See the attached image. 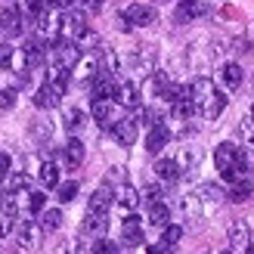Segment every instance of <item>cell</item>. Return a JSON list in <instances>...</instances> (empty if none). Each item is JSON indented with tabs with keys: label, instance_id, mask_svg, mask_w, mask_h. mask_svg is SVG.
I'll return each instance as SVG.
<instances>
[{
	"label": "cell",
	"instance_id": "cell-1",
	"mask_svg": "<svg viewBox=\"0 0 254 254\" xmlns=\"http://www.w3.org/2000/svg\"><path fill=\"white\" fill-rule=\"evenodd\" d=\"M214 164H217V171L226 183L239 180V177H248V158L236 143H220L217 152H214Z\"/></svg>",
	"mask_w": 254,
	"mask_h": 254
},
{
	"label": "cell",
	"instance_id": "cell-2",
	"mask_svg": "<svg viewBox=\"0 0 254 254\" xmlns=\"http://www.w3.org/2000/svg\"><path fill=\"white\" fill-rule=\"evenodd\" d=\"M81 47L74 44V41H68V37H56L53 44H50V59H53V65H62V68H68V71H74V65L81 62Z\"/></svg>",
	"mask_w": 254,
	"mask_h": 254
},
{
	"label": "cell",
	"instance_id": "cell-3",
	"mask_svg": "<svg viewBox=\"0 0 254 254\" xmlns=\"http://www.w3.org/2000/svg\"><path fill=\"white\" fill-rule=\"evenodd\" d=\"M87 31V16L81 9H62L59 16V37H68V41H78Z\"/></svg>",
	"mask_w": 254,
	"mask_h": 254
},
{
	"label": "cell",
	"instance_id": "cell-4",
	"mask_svg": "<svg viewBox=\"0 0 254 254\" xmlns=\"http://www.w3.org/2000/svg\"><path fill=\"white\" fill-rule=\"evenodd\" d=\"M16 239L22 248H41L44 242V226L34 223V220H19L16 223Z\"/></svg>",
	"mask_w": 254,
	"mask_h": 254
},
{
	"label": "cell",
	"instance_id": "cell-5",
	"mask_svg": "<svg viewBox=\"0 0 254 254\" xmlns=\"http://www.w3.org/2000/svg\"><path fill=\"white\" fill-rule=\"evenodd\" d=\"M109 130H112V136H115L121 146H133L136 143V133H139V121L133 115H127V118H118Z\"/></svg>",
	"mask_w": 254,
	"mask_h": 254
},
{
	"label": "cell",
	"instance_id": "cell-6",
	"mask_svg": "<svg viewBox=\"0 0 254 254\" xmlns=\"http://www.w3.org/2000/svg\"><path fill=\"white\" fill-rule=\"evenodd\" d=\"M205 12H208V0H180V3H177L174 19L180 22V25H186V22H195V19H201Z\"/></svg>",
	"mask_w": 254,
	"mask_h": 254
},
{
	"label": "cell",
	"instance_id": "cell-7",
	"mask_svg": "<svg viewBox=\"0 0 254 254\" xmlns=\"http://www.w3.org/2000/svg\"><path fill=\"white\" fill-rule=\"evenodd\" d=\"M230 251L236 254H251V230L245 220H236L230 226Z\"/></svg>",
	"mask_w": 254,
	"mask_h": 254
},
{
	"label": "cell",
	"instance_id": "cell-8",
	"mask_svg": "<svg viewBox=\"0 0 254 254\" xmlns=\"http://www.w3.org/2000/svg\"><path fill=\"white\" fill-rule=\"evenodd\" d=\"M124 16L127 22H130V28H149L152 22H155V6H149V3H130L124 9Z\"/></svg>",
	"mask_w": 254,
	"mask_h": 254
},
{
	"label": "cell",
	"instance_id": "cell-9",
	"mask_svg": "<svg viewBox=\"0 0 254 254\" xmlns=\"http://www.w3.org/2000/svg\"><path fill=\"white\" fill-rule=\"evenodd\" d=\"M16 34H22V12L16 6H3L0 9V41Z\"/></svg>",
	"mask_w": 254,
	"mask_h": 254
},
{
	"label": "cell",
	"instance_id": "cell-10",
	"mask_svg": "<svg viewBox=\"0 0 254 254\" xmlns=\"http://www.w3.org/2000/svg\"><path fill=\"white\" fill-rule=\"evenodd\" d=\"M171 143V127L168 124H152L149 133H146V152H152V155H158V152Z\"/></svg>",
	"mask_w": 254,
	"mask_h": 254
},
{
	"label": "cell",
	"instance_id": "cell-11",
	"mask_svg": "<svg viewBox=\"0 0 254 254\" xmlns=\"http://www.w3.org/2000/svg\"><path fill=\"white\" fill-rule=\"evenodd\" d=\"M90 90H93V99H115V90H118V81H115V74H109V71H99L96 78L90 81Z\"/></svg>",
	"mask_w": 254,
	"mask_h": 254
},
{
	"label": "cell",
	"instance_id": "cell-12",
	"mask_svg": "<svg viewBox=\"0 0 254 254\" xmlns=\"http://www.w3.org/2000/svg\"><path fill=\"white\" fill-rule=\"evenodd\" d=\"M90 115H93V121L99 127H112L118 121V112H115V103H112V99H93Z\"/></svg>",
	"mask_w": 254,
	"mask_h": 254
},
{
	"label": "cell",
	"instance_id": "cell-13",
	"mask_svg": "<svg viewBox=\"0 0 254 254\" xmlns=\"http://www.w3.org/2000/svg\"><path fill=\"white\" fill-rule=\"evenodd\" d=\"M84 155H87V149H84L81 139H68V143L62 146V164H65L68 171H78L84 164Z\"/></svg>",
	"mask_w": 254,
	"mask_h": 254
},
{
	"label": "cell",
	"instance_id": "cell-14",
	"mask_svg": "<svg viewBox=\"0 0 254 254\" xmlns=\"http://www.w3.org/2000/svg\"><path fill=\"white\" fill-rule=\"evenodd\" d=\"M242 81H245V71H242L239 62H226V65L220 68V84L226 87V90H239Z\"/></svg>",
	"mask_w": 254,
	"mask_h": 254
},
{
	"label": "cell",
	"instance_id": "cell-15",
	"mask_svg": "<svg viewBox=\"0 0 254 254\" xmlns=\"http://www.w3.org/2000/svg\"><path fill=\"white\" fill-rule=\"evenodd\" d=\"M115 103H121L124 109H136L139 106V87L133 81H121L115 90Z\"/></svg>",
	"mask_w": 254,
	"mask_h": 254
},
{
	"label": "cell",
	"instance_id": "cell-16",
	"mask_svg": "<svg viewBox=\"0 0 254 254\" xmlns=\"http://www.w3.org/2000/svg\"><path fill=\"white\" fill-rule=\"evenodd\" d=\"M211 93H214V84H211L208 78H195L192 84L186 87V96H189V99H192V103H195V109H198L201 103H205V99H208Z\"/></svg>",
	"mask_w": 254,
	"mask_h": 254
},
{
	"label": "cell",
	"instance_id": "cell-17",
	"mask_svg": "<svg viewBox=\"0 0 254 254\" xmlns=\"http://www.w3.org/2000/svg\"><path fill=\"white\" fill-rule=\"evenodd\" d=\"M84 233H87V236L103 239V236L109 233V220H106V214H103V211H90V214H87V220H84Z\"/></svg>",
	"mask_w": 254,
	"mask_h": 254
},
{
	"label": "cell",
	"instance_id": "cell-18",
	"mask_svg": "<svg viewBox=\"0 0 254 254\" xmlns=\"http://www.w3.org/2000/svg\"><path fill=\"white\" fill-rule=\"evenodd\" d=\"M3 189L6 192H12V195H22V192H28V189L34 186V180L28 174H3Z\"/></svg>",
	"mask_w": 254,
	"mask_h": 254
},
{
	"label": "cell",
	"instance_id": "cell-19",
	"mask_svg": "<svg viewBox=\"0 0 254 254\" xmlns=\"http://www.w3.org/2000/svg\"><path fill=\"white\" fill-rule=\"evenodd\" d=\"M121 239H124V245H143V226H139L133 214L121 223Z\"/></svg>",
	"mask_w": 254,
	"mask_h": 254
},
{
	"label": "cell",
	"instance_id": "cell-20",
	"mask_svg": "<svg viewBox=\"0 0 254 254\" xmlns=\"http://www.w3.org/2000/svg\"><path fill=\"white\" fill-rule=\"evenodd\" d=\"M47 84L62 96V93L68 90V84H71V71L62 68V65H53V68H50V74H47Z\"/></svg>",
	"mask_w": 254,
	"mask_h": 254
},
{
	"label": "cell",
	"instance_id": "cell-21",
	"mask_svg": "<svg viewBox=\"0 0 254 254\" xmlns=\"http://www.w3.org/2000/svg\"><path fill=\"white\" fill-rule=\"evenodd\" d=\"M226 109V96H220L217 90H214L208 99H205V103H201L198 106V112H201V115H205L208 121H214V118H220V112Z\"/></svg>",
	"mask_w": 254,
	"mask_h": 254
},
{
	"label": "cell",
	"instance_id": "cell-22",
	"mask_svg": "<svg viewBox=\"0 0 254 254\" xmlns=\"http://www.w3.org/2000/svg\"><path fill=\"white\" fill-rule=\"evenodd\" d=\"M155 177L161 183H177V180H180V164H177L174 158H161L155 164Z\"/></svg>",
	"mask_w": 254,
	"mask_h": 254
},
{
	"label": "cell",
	"instance_id": "cell-23",
	"mask_svg": "<svg viewBox=\"0 0 254 254\" xmlns=\"http://www.w3.org/2000/svg\"><path fill=\"white\" fill-rule=\"evenodd\" d=\"M115 201H118V208H124V211H136V205H139V192L133 186H118L115 189Z\"/></svg>",
	"mask_w": 254,
	"mask_h": 254
},
{
	"label": "cell",
	"instance_id": "cell-24",
	"mask_svg": "<svg viewBox=\"0 0 254 254\" xmlns=\"http://www.w3.org/2000/svg\"><path fill=\"white\" fill-rule=\"evenodd\" d=\"M34 106H37V109H53V106H59V93H56L50 84L37 87V90H34Z\"/></svg>",
	"mask_w": 254,
	"mask_h": 254
},
{
	"label": "cell",
	"instance_id": "cell-25",
	"mask_svg": "<svg viewBox=\"0 0 254 254\" xmlns=\"http://www.w3.org/2000/svg\"><path fill=\"white\" fill-rule=\"evenodd\" d=\"M251 192H254V186L248 183V177H239V180H233V186H230V201H248L251 198Z\"/></svg>",
	"mask_w": 254,
	"mask_h": 254
},
{
	"label": "cell",
	"instance_id": "cell-26",
	"mask_svg": "<svg viewBox=\"0 0 254 254\" xmlns=\"http://www.w3.org/2000/svg\"><path fill=\"white\" fill-rule=\"evenodd\" d=\"M112 195H115V192H112L109 186H99L96 192L90 195V211H103V214H106V211H109V205H112V201H115Z\"/></svg>",
	"mask_w": 254,
	"mask_h": 254
},
{
	"label": "cell",
	"instance_id": "cell-27",
	"mask_svg": "<svg viewBox=\"0 0 254 254\" xmlns=\"http://www.w3.org/2000/svg\"><path fill=\"white\" fill-rule=\"evenodd\" d=\"M37 180H41L47 189L59 186V168H56V161H44V164H41V171H37Z\"/></svg>",
	"mask_w": 254,
	"mask_h": 254
},
{
	"label": "cell",
	"instance_id": "cell-28",
	"mask_svg": "<svg viewBox=\"0 0 254 254\" xmlns=\"http://www.w3.org/2000/svg\"><path fill=\"white\" fill-rule=\"evenodd\" d=\"M149 223H152V226H168V223H171V208L164 205V201L149 205Z\"/></svg>",
	"mask_w": 254,
	"mask_h": 254
},
{
	"label": "cell",
	"instance_id": "cell-29",
	"mask_svg": "<svg viewBox=\"0 0 254 254\" xmlns=\"http://www.w3.org/2000/svg\"><path fill=\"white\" fill-rule=\"evenodd\" d=\"M180 239H183V226H177V223H168V226H161V245L164 248H174L177 242H180Z\"/></svg>",
	"mask_w": 254,
	"mask_h": 254
},
{
	"label": "cell",
	"instance_id": "cell-30",
	"mask_svg": "<svg viewBox=\"0 0 254 254\" xmlns=\"http://www.w3.org/2000/svg\"><path fill=\"white\" fill-rule=\"evenodd\" d=\"M62 220H65V217H62V211H59V208H50V211H44V214H41V226H44V233L59 230Z\"/></svg>",
	"mask_w": 254,
	"mask_h": 254
},
{
	"label": "cell",
	"instance_id": "cell-31",
	"mask_svg": "<svg viewBox=\"0 0 254 254\" xmlns=\"http://www.w3.org/2000/svg\"><path fill=\"white\" fill-rule=\"evenodd\" d=\"M0 214H6V217H16L19 214V195H12V192H0Z\"/></svg>",
	"mask_w": 254,
	"mask_h": 254
},
{
	"label": "cell",
	"instance_id": "cell-32",
	"mask_svg": "<svg viewBox=\"0 0 254 254\" xmlns=\"http://www.w3.org/2000/svg\"><path fill=\"white\" fill-rule=\"evenodd\" d=\"M25 195H28V198H25V208H28V214H41V211H44V205H47V195H44V192H34V189H28Z\"/></svg>",
	"mask_w": 254,
	"mask_h": 254
},
{
	"label": "cell",
	"instance_id": "cell-33",
	"mask_svg": "<svg viewBox=\"0 0 254 254\" xmlns=\"http://www.w3.org/2000/svg\"><path fill=\"white\" fill-rule=\"evenodd\" d=\"M25 12L37 22L41 16H47V12H50V0H25Z\"/></svg>",
	"mask_w": 254,
	"mask_h": 254
},
{
	"label": "cell",
	"instance_id": "cell-34",
	"mask_svg": "<svg viewBox=\"0 0 254 254\" xmlns=\"http://www.w3.org/2000/svg\"><path fill=\"white\" fill-rule=\"evenodd\" d=\"M74 195H78V183L68 180V183H59L56 186V198L62 201V205H68V201H74Z\"/></svg>",
	"mask_w": 254,
	"mask_h": 254
},
{
	"label": "cell",
	"instance_id": "cell-35",
	"mask_svg": "<svg viewBox=\"0 0 254 254\" xmlns=\"http://www.w3.org/2000/svg\"><path fill=\"white\" fill-rule=\"evenodd\" d=\"M139 201H143L146 208L155 205V201H161V186H155V183H152V186H143V189H139Z\"/></svg>",
	"mask_w": 254,
	"mask_h": 254
},
{
	"label": "cell",
	"instance_id": "cell-36",
	"mask_svg": "<svg viewBox=\"0 0 254 254\" xmlns=\"http://www.w3.org/2000/svg\"><path fill=\"white\" fill-rule=\"evenodd\" d=\"M177 164H180V171L195 168V164H198V149H192V146L183 149V152H180V158H177Z\"/></svg>",
	"mask_w": 254,
	"mask_h": 254
},
{
	"label": "cell",
	"instance_id": "cell-37",
	"mask_svg": "<svg viewBox=\"0 0 254 254\" xmlns=\"http://www.w3.org/2000/svg\"><path fill=\"white\" fill-rule=\"evenodd\" d=\"M81 127H84V112L81 109H68L65 112V130H81Z\"/></svg>",
	"mask_w": 254,
	"mask_h": 254
},
{
	"label": "cell",
	"instance_id": "cell-38",
	"mask_svg": "<svg viewBox=\"0 0 254 254\" xmlns=\"http://www.w3.org/2000/svg\"><path fill=\"white\" fill-rule=\"evenodd\" d=\"M93 254H121V245L115 242H109V239H96V245H93Z\"/></svg>",
	"mask_w": 254,
	"mask_h": 254
},
{
	"label": "cell",
	"instance_id": "cell-39",
	"mask_svg": "<svg viewBox=\"0 0 254 254\" xmlns=\"http://www.w3.org/2000/svg\"><path fill=\"white\" fill-rule=\"evenodd\" d=\"M19 99V90L16 87H6V90H0V109H12Z\"/></svg>",
	"mask_w": 254,
	"mask_h": 254
},
{
	"label": "cell",
	"instance_id": "cell-40",
	"mask_svg": "<svg viewBox=\"0 0 254 254\" xmlns=\"http://www.w3.org/2000/svg\"><path fill=\"white\" fill-rule=\"evenodd\" d=\"M50 133H53V127H50L47 121H41V124H31V136L37 139V143H44V139H50Z\"/></svg>",
	"mask_w": 254,
	"mask_h": 254
},
{
	"label": "cell",
	"instance_id": "cell-41",
	"mask_svg": "<svg viewBox=\"0 0 254 254\" xmlns=\"http://www.w3.org/2000/svg\"><path fill=\"white\" fill-rule=\"evenodd\" d=\"M239 133H242L248 143H254V115H248V118H242V124H239Z\"/></svg>",
	"mask_w": 254,
	"mask_h": 254
},
{
	"label": "cell",
	"instance_id": "cell-42",
	"mask_svg": "<svg viewBox=\"0 0 254 254\" xmlns=\"http://www.w3.org/2000/svg\"><path fill=\"white\" fill-rule=\"evenodd\" d=\"M168 87H171V81L164 78V74H152V90H155V96H164Z\"/></svg>",
	"mask_w": 254,
	"mask_h": 254
},
{
	"label": "cell",
	"instance_id": "cell-43",
	"mask_svg": "<svg viewBox=\"0 0 254 254\" xmlns=\"http://www.w3.org/2000/svg\"><path fill=\"white\" fill-rule=\"evenodd\" d=\"M201 198L220 201V198H223V189H220V186H214V183H211V186H201Z\"/></svg>",
	"mask_w": 254,
	"mask_h": 254
},
{
	"label": "cell",
	"instance_id": "cell-44",
	"mask_svg": "<svg viewBox=\"0 0 254 254\" xmlns=\"http://www.w3.org/2000/svg\"><path fill=\"white\" fill-rule=\"evenodd\" d=\"M12 233V217H6V214H0V239H6Z\"/></svg>",
	"mask_w": 254,
	"mask_h": 254
},
{
	"label": "cell",
	"instance_id": "cell-45",
	"mask_svg": "<svg viewBox=\"0 0 254 254\" xmlns=\"http://www.w3.org/2000/svg\"><path fill=\"white\" fill-rule=\"evenodd\" d=\"M0 174H9V155L0 152Z\"/></svg>",
	"mask_w": 254,
	"mask_h": 254
},
{
	"label": "cell",
	"instance_id": "cell-46",
	"mask_svg": "<svg viewBox=\"0 0 254 254\" xmlns=\"http://www.w3.org/2000/svg\"><path fill=\"white\" fill-rule=\"evenodd\" d=\"M164 251H168V248H164L161 242H158V245H149V254H164Z\"/></svg>",
	"mask_w": 254,
	"mask_h": 254
},
{
	"label": "cell",
	"instance_id": "cell-47",
	"mask_svg": "<svg viewBox=\"0 0 254 254\" xmlns=\"http://www.w3.org/2000/svg\"><path fill=\"white\" fill-rule=\"evenodd\" d=\"M223 254H236V251H223Z\"/></svg>",
	"mask_w": 254,
	"mask_h": 254
},
{
	"label": "cell",
	"instance_id": "cell-48",
	"mask_svg": "<svg viewBox=\"0 0 254 254\" xmlns=\"http://www.w3.org/2000/svg\"><path fill=\"white\" fill-rule=\"evenodd\" d=\"M251 115H254V112H251Z\"/></svg>",
	"mask_w": 254,
	"mask_h": 254
}]
</instances>
